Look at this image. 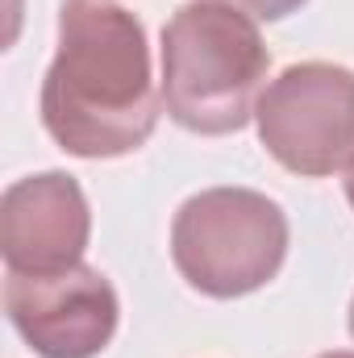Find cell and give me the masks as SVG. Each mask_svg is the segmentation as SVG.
<instances>
[{
    "label": "cell",
    "instance_id": "obj_6",
    "mask_svg": "<svg viewBox=\"0 0 354 358\" xmlns=\"http://www.w3.org/2000/svg\"><path fill=\"white\" fill-rule=\"evenodd\" d=\"M88 238V196L63 171L17 179L0 200V255L17 275H50L84 263Z\"/></svg>",
    "mask_w": 354,
    "mask_h": 358
},
{
    "label": "cell",
    "instance_id": "obj_9",
    "mask_svg": "<svg viewBox=\"0 0 354 358\" xmlns=\"http://www.w3.org/2000/svg\"><path fill=\"white\" fill-rule=\"evenodd\" d=\"M317 358H354L351 350H330V355H317Z\"/></svg>",
    "mask_w": 354,
    "mask_h": 358
},
{
    "label": "cell",
    "instance_id": "obj_10",
    "mask_svg": "<svg viewBox=\"0 0 354 358\" xmlns=\"http://www.w3.org/2000/svg\"><path fill=\"white\" fill-rule=\"evenodd\" d=\"M351 334H354V300H351Z\"/></svg>",
    "mask_w": 354,
    "mask_h": 358
},
{
    "label": "cell",
    "instance_id": "obj_3",
    "mask_svg": "<svg viewBox=\"0 0 354 358\" xmlns=\"http://www.w3.org/2000/svg\"><path fill=\"white\" fill-rule=\"evenodd\" d=\"M171 259L179 275L213 300L259 292L288 259V217L250 187L196 192L176 213Z\"/></svg>",
    "mask_w": 354,
    "mask_h": 358
},
{
    "label": "cell",
    "instance_id": "obj_5",
    "mask_svg": "<svg viewBox=\"0 0 354 358\" xmlns=\"http://www.w3.org/2000/svg\"><path fill=\"white\" fill-rule=\"evenodd\" d=\"M4 308L25 346L42 358H96L117 334V292L96 267L4 279Z\"/></svg>",
    "mask_w": 354,
    "mask_h": 358
},
{
    "label": "cell",
    "instance_id": "obj_8",
    "mask_svg": "<svg viewBox=\"0 0 354 358\" xmlns=\"http://www.w3.org/2000/svg\"><path fill=\"white\" fill-rule=\"evenodd\" d=\"M346 200H351V208H354V163L346 167Z\"/></svg>",
    "mask_w": 354,
    "mask_h": 358
},
{
    "label": "cell",
    "instance_id": "obj_4",
    "mask_svg": "<svg viewBox=\"0 0 354 358\" xmlns=\"http://www.w3.org/2000/svg\"><path fill=\"white\" fill-rule=\"evenodd\" d=\"M267 155L296 176H334L354 163V71L296 63L271 80L255 108Z\"/></svg>",
    "mask_w": 354,
    "mask_h": 358
},
{
    "label": "cell",
    "instance_id": "obj_7",
    "mask_svg": "<svg viewBox=\"0 0 354 358\" xmlns=\"http://www.w3.org/2000/svg\"><path fill=\"white\" fill-rule=\"evenodd\" d=\"M225 4H238V8H246V13H255V17H263V21H283V17H292L304 0H225Z\"/></svg>",
    "mask_w": 354,
    "mask_h": 358
},
{
    "label": "cell",
    "instance_id": "obj_1",
    "mask_svg": "<svg viewBox=\"0 0 354 358\" xmlns=\"http://www.w3.org/2000/svg\"><path fill=\"white\" fill-rule=\"evenodd\" d=\"M42 125L76 159L138 150L159 125L146 29L108 0L59 4V50L42 80Z\"/></svg>",
    "mask_w": 354,
    "mask_h": 358
},
{
    "label": "cell",
    "instance_id": "obj_2",
    "mask_svg": "<svg viewBox=\"0 0 354 358\" xmlns=\"http://www.w3.org/2000/svg\"><path fill=\"white\" fill-rule=\"evenodd\" d=\"M271 55L238 4L187 0L163 29V104L192 134H238L255 108Z\"/></svg>",
    "mask_w": 354,
    "mask_h": 358
}]
</instances>
